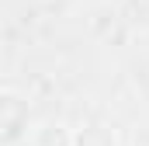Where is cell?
Instances as JSON below:
<instances>
[{"mask_svg":"<svg viewBox=\"0 0 149 146\" xmlns=\"http://www.w3.org/2000/svg\"><path fill=\"white\" fill-rule=\"evenodd\" d=\"M76 132H70L63 122H42L31 132V146H73Z\"/></svg>","mask_w":149,"mask_h":146,"instance_id":"obj_1","label":"cell"},{"mask_svg":"<svg viewBox=\"0 0 149 146\" xmlns=\"http://www.w3.org/2000/svg\"><path fill=\"white\" fill-rule=\"evenodd\" d=\"M73 146H118V136L108 125H87V129L76 132Z\"/></svg>","mask_w":149,"mask_h":146,"instance_id":"obj_2","label":"cell"}]
</instances>
